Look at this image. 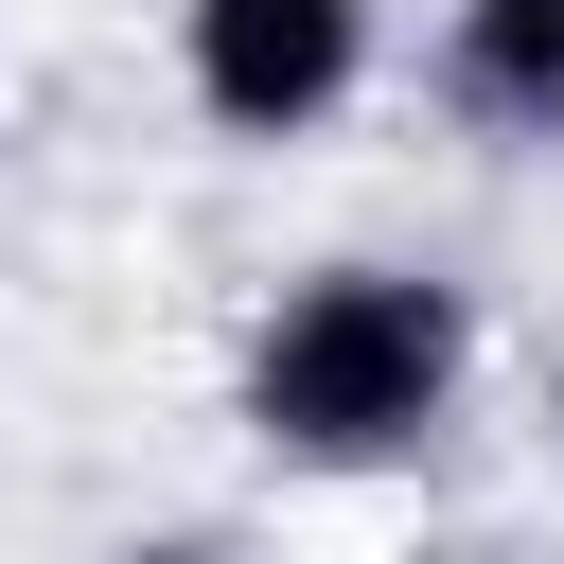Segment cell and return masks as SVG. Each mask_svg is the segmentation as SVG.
Listing matches in <instances>:
<instances>
[{"mask_svg": "<svg viewBox=\"0 0 564 564\" xmlns=\"http://www.w3.org/2000/svg\"><path fill=\"white\" fill-rule=\"evenodd\" d=\"M441 106L511 159L564 141V0H441Z\"/></svg>", "mask_w": 564, "mask_h": 564, "instance_id": "cell-3", "label": "cell"}, {"mask_svg": "<svg viewBox=\"0 0 564 564\" xmlns=\"http://www.w3.org/2000/svg\"><path fill=\"white\" fill-rule=\"evenodd\" d=\"M123 564H229V546H123Z\"/></svg>", "mask_w": 564, "mask_h": 564, "instance_id": "cell-4", "label": "cell"}, {"mask_svg": "<svg viewBox=\"0 0 564 564\" xmlns=\"http://www.w3.org/2000/svg\"><path fill=\"white\" fill-rule=\"evenodd\" d=\"M458 388H476V300L441 264H300L229 352V405L282 476H388L458 423Z\"/></svg>", "mask_w": 564, "mask_h": 564, "instance_id": "cell-1", "label": "cell"}, {"mask_svg": "<svg viewBox=\"0 0 564 564\" xmlns=\"http://www.w3.org/2000/svg\"><path fill=\"white\" fill-rule=\"evenodd\" d=\"M388 70V0H176V88L212 141H317Z\"/></svg>", "mask_w": 564, "mask_h": 564, "instance_id": "cell-2", "label": "cell"}]
</instances>
